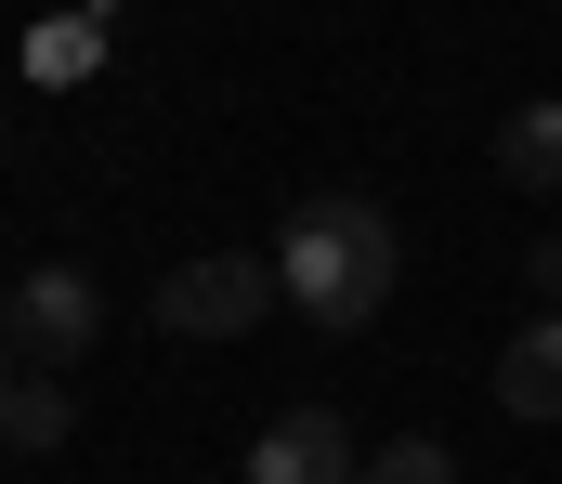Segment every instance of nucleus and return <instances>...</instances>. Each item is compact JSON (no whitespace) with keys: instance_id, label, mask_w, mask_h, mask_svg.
<instances>
[{"instance_id":"obj_5","label":"nucleus","mask_w":562,"mask_h":484,"mask_svg":"<svg viewBox=\"0 0 562 484\" xmlns=\"http://www.w3.org/2000/svg\"><path fill=\"white\" fill-rule=\"evenodd\" d=\"M497 419H562V315H524L497 340Z\"/></svg>"},{"instance_id":"obj_6","label":"nucleus","mask_w":562,"mask_h":484,"mask_svg":"<svg viewBox=\"0 0 562 484\" xmlns=\"http://www.w3.org/2000/svg\"><path fill=\"white\" fill-rule=\"evenodd\" d=\"M497 183H510V196H537V210L562 196V92L497 105Z\"/></svg>"},{"instance_id":"obj_9","label":"nucleus","mask_w":562,"mask_h":484,"mask_svg":"<svg viewBox=\"0 0 562 484\" xmlns=\"http://www.w3.org/2000/svg\"><path fill=\"white\" fill-rule=\"evenodd\" d=\"M367 484H458V459H445L431 432H393V446L367 459Z\"/></svg>"},{"instance_id":"obj_10","label":"nucleus","mask_w":562,"mask_h":484,"mask_svg":"<svg viewBox=\"0 0 562 484\" xmlns=\"http://www.w3.org/2000/svg\"><path fill=\"white\" fill-rule=\"evenodd\" d=\"M524 289H537V302H562V236L537 249V262H524Z\"/></svg>"},{"instance_id":"obj_1","label":"nucleus","mask_w":562,"mask_h":484,"mask_svg":"<svg viewBox=\"0 0 562 484\" xmlns=\"http://www.w3.org/2000/svg\"><path fill=\"white\" fill-rule=\"evenodd\" d=\"M393 210H367V196H301L276 236V275H288V315L314 327H367L393 302Z\"/></svg>"},{"instance_id":"obj_3","label":"nucleus","mask_w":562,"mask_h":484,"mask_svg":"<svg viewBox=\"0 0 562 484\" xmlns=\"http://www.w3.org/2000/svg\"><path fill=\"white\" fill-rule=\"evenodd\" d=\"M0 340H13V367H79V353L105 340V289H92V262H26L13 302H0Z\"/></svg>"},{"instance_id":"obj_2","label":"nucleus","mask_w":562,"mask_h":484,"mask_svg":"<svg viewBox=\"0 0 562 484\" xmlns=\"http://www.w3.org/2000/svg\"><path fill=\"white\" fill-rule=\"evenodd\" d=\"M276 302H288L276 249H196V262L157 275V327H170V340H249Z\"/></svg>"},{"instance_id":"obj_8","label":"nucleus","mask_w":562,"mask_h":484,"mask_svg":"<svg viewBox=\"0 0 562 484\" xmlns=\"http://www.w3.org/2000/svg\"><path fill=\"white\" fill-rule=\"evenodd\" d=\"M66 419H79L66 367H13V406H0V446H13V459H53V446H66Z\"/></svg>"},{"instance_id":"obj_4","label":"nucleus","mask_w":562,"mask_h":484,"mask_svg":"<svg viewBox=\"0 0 562 484\" xmlns=\"http://www.w3.org/2000/svg\"><path fill=\"white\" fill-rule=\"evenodd\" d=\"M249 484H367V446H353V419L288 406V419L249 432Z\"/></svg>"},{"instance_id":"obj_7","label":"nucleus","mask_w":562,"mask_h":484,"mask_svg":"<svg viewBox=\"0 0 562 484\" xmlns=\"http://www.w3.org/2000/svg\"><path fill=\"white\" fill-rule=\"evenodd\" d=\"M26 79H40V92H79V79H105V0H79V13H40V26H26Z\"/></svg>"}]
</instances>
